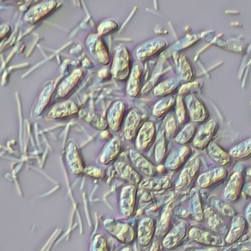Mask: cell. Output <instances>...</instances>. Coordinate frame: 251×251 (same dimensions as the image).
I'll list each match as a JSON object with an SVG mask.
<instances>
[{
  "label": "cell",
  "instance_id": "cell-1",
  "mask_svg": "<svg viewBox=\"0 0 251 251\" xmlns=\"http://www.w3.org/2000/svg\"><path fill=\"white\" fill-rule=\"evenodd\" d=\"M243 187V175L240 173H234L231 175L225 190L226 200L235 202L240 199Z\"/></svg>",
  "mask_w": 251,
  "mask_h": 251
},
{
  "label": "cell",
  "instance_id": "cell-2",
  "mask_svg": "<svg viewBox=\"0 0 251 251\" xmlns=\"http://www.w3.org/2000/svg\"><path fill=\"white\" fill-rule=\"evenodd\" d=\"M227 176V171L224 168H218L209 171L201 176V185L204 187H210L222 182Z\"/></svg>",
  "mask_w": 251,
  "mask_h": 251
},
{
  "label": "cell",
  "instance_id": "cell-3",
  "mask_svg": "<svg viewBox=\"0 0 251 251\" xmlns=\"http://www.w3.org/2000/svg\"><path fill=\"white\" fill-rule=\"evenodd\" d=\"M209 153L211 158L221 166H226L231 162V155L216 143L209 144Z\"/></svg>",
  "mask_w": 251,
  "mask_h": 251
},
{
  "label": "cell",
  "instance_id": "cell-4",
  "mask_svg": "<svg viewBox=\"0 0 251 251\" xmlns=\"http://www.w3.org/2000/svg\"><path fill=\"white\" fill-rule=\"evenodd\" d=\"M218 130V124L215 121L212 120L208 122L207 125L204 126L201 131L199 133L197 137V144L199 147H206L211 139L215 135Z\"/></svg>",
  "mask_w": 251,
  "mask_h": 251
},
{
  "label": "cell",
  "instance_id": "cell-5",
  "mask_svg": "<svg viewBox=\"0 0 251 251\" xmlns=\"http://www.w3.org/2000/svg\"><path fill=\"white\" fill-rule=\"evenodd\" d=\"M229 154L237 159H246L251 156V138L244 140L234 146L230 150Z\"/></svg>",
  "mask_w": 251,
  "mask_h": 251
},
{
  "label": "cell",
  "instance_id": "cell-6",
  "mask_svg": "<svg viewBox=\"0 0 251 251\" xmlns=\"http://www.w3.org/2000/svg\"><path fill=\"white\" fill-rule=\"evenodd\" d=\"M246 227V221L240 217L235 218L233 222L231 231L227 237V243H232L237 240L242 235L245 231Z\"/></svg>",
  "mask_w": 251,
  "mask_h": 251
},
{
  "label": "cell",
  "instance_id": "cell-7",
  "mask_svg": "<svg viewBox=\"0 0 251 251\" xmlns=\"http://www.w3.org/2000/svg\"><path fill=\"white\" fill-rule=\"evenodd\" d=\"M216 207L223 215L229 217H233L235 215L234 209H233L229 205L227 204L226 202L223 201H217Z\"/></svg>",
  "mask_w": 251,
  "mask_h": 251
},
{
  "label": "cell",
  "instance_id": "cell-8",
  "mask_svg": "<svg viewBox=\"0 0 251 251\" xmlns=\"http://www.w3.org/2000/svg\"><path fill=\"white\" fill-rule=\"evenodd\" d=\"M243 192H244L245 194L251 197V182L246 184L244 189H243Z\"/></svg>",
  "mask_w": 251,
  "mask_h": 251
},
{
  "label": "cell",
  "instance_id": "cell-9",
  "mask_svg": "<svg viewBox=\"0 0 251 251\" xmlns=\"http://www.w3.org/2000/svg\"><path fill=\"white\" fill-rule=\"evenodd\" d=\"M247 219L248 221L249 222V224H250L251 226V204L249 206V207H248Z\"/></svg>",
  "mask_w": 251,
  "mask_h": 251
},
{
  "label": "cell",
  "instance_id": "cell-10",
  "mask_svg": "<svg viewBox=\"0 0 251 251\" xmlns=\"http://www.w3.org/2000/svg\"><path fill=\"white\" fill-rule=\"evenodd\" d=\"M247 174L251 177V168H249V169L248 170Z\"/></svg>",
  "mask_w": 251,
  "mask_h": 251
}]
</instances>
